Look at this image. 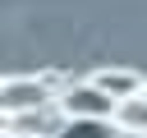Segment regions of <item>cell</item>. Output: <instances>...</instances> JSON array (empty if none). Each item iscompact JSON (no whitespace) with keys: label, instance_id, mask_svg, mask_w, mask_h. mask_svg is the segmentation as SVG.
Returning a JSON list of instances; mask_svg holds the SVG:
<instances>
[{"label":"cell","instance_id":"cell-1","mask_svg":"<svg viewBox=\"0 0 147 138\" xmlns=\"http://www.w3.org/2000/svg\"><path fill=\"white\" fill-rule=\"evenodd\" d=\"M60 78L55 74H9L0 83V110L5 115H28V110H46L51 101L60 106Z\"/></svg>","mask_w":147,"mask_h":138},{"label":"cell","instance_id":"cell-2","mask_svg":"<svg viewBox=\"0 0 147 138\" xmlns=\"http://www.w3.org/2000/svg\"><path fill=\"white\" fill-rule=\"evenodd\" d=\"M115 97L110 92H101L92 78L87 83H74V87H64V97H60V110H64V120H115Z\"/></svg>","mask_w":147,"mask_h":138},{"label":"cell","instance_id":"cell-3","mask_svg":"<svg viewBox=\"0 0 147 138\" xmlns=\"http://www.w3.org/2000/svg\"><path fill=\"white\" fill-rule=\"evenodd\" d=\"M92 83H96L101 92H110L115 101H129V97H142V87H147V78H142L138 69H124V64H101V69L92 74Z\"/></svg>","mask_w":147,"mask_h":138},{"label":"cell","instance_id":"cell-4","mask_svg":"<svg viewBox=\"0 0 147 138\" xmlns=\"http://www.w3.org/2000/svg\"><path fill=\"white\" fill-rule=\"evenodd\" d=\"M55 138H129L115 120H64Z\"/></svg>","mask_w":147,"mask_h":138},{"label":"cell","instance_id":"cell-5","mask_svg":"<svg viewBox=\"0 0 147 138\" xmlns=\"http://www.w3.org/2000/svg\"><path fill=\"white\" fill-rule=\"evenodd\" d=\"M115 124L129 138H147V97H129L115 106Z\"/></svg>","mask_w":147,"mask_h":138},{"label":"cell","instance_id":"cell-6","mask_svg":"<svg viewBox=\"0 0 147 138\" xmlns=\"http://www.w3.org/2000/svg\"><path fill=\"white\" fill-rule=\"evenodd\" d=\"M5 138H37V133H14V129H5Z\"/></svg>","mask_w":147,"mask_h":138},{"label":"cell","instance_id":"cell-7","mask_svg":"<svg viewBox=\"0 0 147 138\" xmlns=\"http://www.w3.org/2000/svg\"><path fill=\"white\" fill-rule=\"evenodd\" d=\"M142 97H147V87H142Z\"/></svg>","mask_w":147,"mask_h":138}]
</instances>
